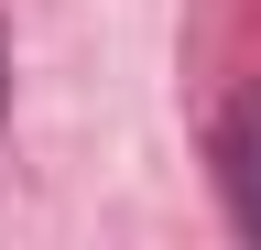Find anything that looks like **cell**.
<instances>
[{"label": "cell", "instance_id": "obj_1", "mask_svg": "<svg viewBox=\"0 0 261 250\" xmlns=\"http://www.w3.org/2000/svg\"><path fill=\"white\" fill-rule=\"evenodd\" d=\"M207 163H218L228 229H240V239H261V87L218 109V142H207Z\"/></svg>", "mask_w": 261, "mask_h": 250}, {"label": "cell", "instance_id": "obj_2", "mask_svg": "<svg viewBox=\"0 0 261 250\" xmlns=\"http://www.w3.org/2000/svg\"><path fill=\"white\" fill-rule=\"evenodd\" d=\"M0 120H11V66H0Z\"/></svg>", "mask_w": 261, "mask_h": 250}]
</instances>
